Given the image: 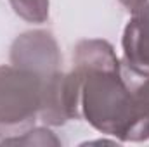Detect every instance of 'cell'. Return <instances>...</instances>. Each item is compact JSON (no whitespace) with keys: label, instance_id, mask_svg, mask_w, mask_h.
<instances>
[{"label":"cell","instance_id":"cell-2","mask_svg":"<svg viewBox=\"0 0 149 147\" xmlns=\"http://www.w3.org/2000/svg\"><path fill=\"white\" fill-rule=\"evenodd\" d=\"M43 80L30 69L0 66V139L21 135L40 118Z\"/></svg>","mask_w":149,"mask_h":147},{"label":"cell","instance_id":"cell-5","mask_svg":"<svg viewBox=\"0 0 149 147\" xmlns=\"http://www.w3.org/2000/svg\"><path fill=\"white\" fill-rule=\"evenodd\" d=\"M121 69L132 87L135 104V128L130 142H144L149 140V74H134L125 64Z\"/></svg>","mask_w":149,"mask_h":147},{"label":"cell","instance_id":"cell-6","mask_svg":"<svg viewBox=\"0 0 149 147\" xmlns=\"http://www.w3.org/2000/svg\"><path fill=\"white\" fill-rule=\"evenodd\" d=\"M2 146L12 144V146H61V140L47 128H30L21 135L7 137L0 140Z\"/></svg>","mask_w":149,"mask_h":147},{"label":"cell","instance_id":"cell-1","mask_svg":"<svg viewBox=\"0 0 149 147\" xmlns=\"http://www.w3.org/2000/svg\"><path fill=\"white\" fill-rule=\"evenodd\" d=\"M81 76V116L101 133L130 142L135 128L134 92L120 66L76 69Z\"/></svg>","mask_w":149,"mask_h":147},{"label":"cell","instance_id":"cell-3","mask_svg":"<svg viewBox=\"0 0 149 147\" xmlns=\"http://www.w3.org/2000/svg\"><path fill=\"white\" fill-rule=\"evenodd\" d=\"M61 62L63 55L59 45L49 31H26L10 45V64L30 69L42 78H49L61 71Z\"/></svg>","mask_w":149,"mask_h":147},{"label":"cell","instance_id":"cell-7","mask_svg":"<svg viewBox=\"0 0 149 147\" xmlns=\"http://www.w3.org/2000/svg\"><path fill=\"white\" fill-rule=\"evenodd\" d=\"M14 12L28 23L42 24L49 19V0H9Z\"/></svg>","mask_w":149,"mask_h":147},{"label":"cell","instance_id":"cell-8","mask_svg":"<svg viewBox=\"0 0 149 147\" xmlns=\"http://www.w3.org/2000/svg\"><path fill=\"white\" fill-rule=\"evenodd\" d=\"M127 10H130V12H135L137 9H141L142 5H146L149 0H118Z\"/></svg>","mask_w":149,"mask_h":147},{"label":"cell","instance_id":"cell-4","mask_svg":"<svg viewBox=\"0 0 149 147\" xmlns=\"http://www.w3.org/2000/svg\"><path fill=\"white\" fill-rule=\"evenodd\" d=\"M121 45L123 64L137 74H149V2L132 12Z\"/></svg>","mask_w":149,"mask_h":147}]
</instances>
